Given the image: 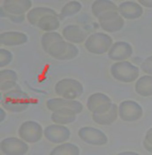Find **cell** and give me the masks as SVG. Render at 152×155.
Instances as JSON below:
<instances>
[{
    "instance_id": "12",
    "label": "cell",
    "mask_w": 152,
    "mask_h": 155,
    "mask_svg": "<svg viewBox=\"0 0 152 155\" xmlns=\"http://www.w3.org/2000/svg\"><path fill=\"white\" fill-rule=\"evenodd\" d=\"M133 49L132 45L125 41H119L113 42L112 46L108 51V58L115 62L126 61L133 55Z\"/></svg>"
},
{
    "instance_id": "31",
    "label": "cell",
    "mask_w": 152,
    "mask_h": 155,
    "mask_svg": "<svg viewBox=\"0 0 152 155\" xmlns=\"http://www.w3.org/2000/svg\"><path fill=\"white\" fill-rule=\"evenodd\" d=\"M13 80L18 81V75L13 70L10 69H3L0 71V82Z\"/></svg>"
},
{
    "instance_id": "20",
    "label": "cell",
    "mask_w": 152,
    "mask_h": 155,
    "mask_svg": "<svg viewBox=\"0 0 152 155\" xmlns=\"http://www.w3.org/2000/svg\"><path fill=\"white\" fill-rule=\"evenodd\" d=\"M134 90L143 97L152 96V75H143L135 81Z\"/></svg>"
},
{
    "instance_id": "11",
    "label": "cell",
    "mask_w": 152,
    "mask_h": 155,
    "mask_svg": "<svg viewBox=\"0 0 152 155\" xmlns=\"http://www.w3.org/2000/svg\"><path fill=\"white\" fill-rule=\"evenodd\" d=\"M43 136L53 144H62L68 141L71 137V131L69 128L66 125H61L57 124H53L48 125L43 130Z\"/></svg>"
},
{
    "instance_id": "2",
    "label": "cell",
    "mask_w": 152,
    "mask_h": 155,
    "mask_svg": "<svg viewBox=\"0 0 152 155\" xmlns=\"http://www.w3.org/2000/svg\"><path fill=\"white\" fill-rule=\"evenodd\" d=\"M111 75L114 79L122 83H133L140 75V70L129 61L115 62L110 69Z\"/></svg>"
},
{
    "instance_id": "21",
    "label": "cell",
    "mask_w": 152,
    "mask_h": 155,
    "mask_svg": "<svg viewBox=\"0 0 152 155\" xmlns=\"http://www.w3.org/2000/svg\"><path fill=\"white\" fill-rule=\"evenodd\" d=\"M46 15H54L57 16L58 14L55 10L49 8V7H35L29 11L27 14V19L29 24L33 26H36L39 20Z\"/></svg>"
},
{
    "instance_id": "23",
    "label": "cell",
    "mask_w": 152,
    "mask_h": 155,
    "mask_svg": "<svg viewBox=\"0 0 152 155\" xmlns=\"http://www.w3.org/2000/svg\"><path fill=\"white\" fill-rule=\"evenodd\" d=\"M38 28L45 33L48 32H56L60 27V19L57 16L54 15H46L39 20L36 25Z\"/></svg>"
},
{
    "instance_id": "34",
    "label": "cell",
    "mask_w": 152,
    "mask_h": 155,
    "mask_svg": "<svg viewBox=\"0 0 152 155\" xmlns=\"http://www.w3.org/2000/svg\"><path fill=\"white\" fill-rule=\"evenodd\" d=\"M143 7L152 8V0H140L138 2Z\"/></svg>"
},
{
    "instance_id": "25",
    "label": "cell",
    "mask_w": 152,
    "mask_h": 155,
    "mask_svg": "<svg viewBox=\"0 0 152 155\" xmlns=\"http://www.w3.org/2000/svg\"><path fill=\"white\" fill-rule=\"evenodd\" d=\"M82 9V5L79 1H70L67 3L61 9L60 13L58 14V19L63 20L66 18L72 17L80 12Z\"/></svg>"
},
{
    "instance_id": "22",
    "label": "cell",
    "mask_w": 152,
    "mask_h": 155,
    "mask_svg": "<svg viewBox=\"0 0 152 155\" xmlns=\"http://www.w3.org/2000/svg\"><path fill=\"white\" fill-rule=\"evenodd\" d=\"M119 9V5H117L114 2L110 0H96L92 3L91 11L93 15L98 18L101 14L111 12V11H117Z\"/></svg>"
},
{
    "instance_id": "27",
    "label": "cell",
    "mask_w": 152,
    "mask_h": 155,
    "mask_svg": "<svg viewBox=\"0 0 152 155\" xmlns=\"http://www.w3.org/2000/svg\"><path fill=\"white\" fill-rule=\"evenodd\" d=\"M67 47V41L65 39H62L60 41H58L57 42H55L50 48L49 49L47 54L49 56H50L51 58H55V59H59V58L65 53L66 49Z\"/></svg>"
},
{
    "instance_id": "10",
    "label": "cell",
    "mask_w": 152,
    "mask_h": 155,
    "mask_svg": "<svg viewBox=\"0 0 152 155\" xmlns=\"http://www.w3.org/2000/svg\"><path fill=\"white\" fill-rule=\"evenodd\" d=\"M112 101L107 94L103 93H95L87 100L88 109L95 115H101L107 112L112 105Z\"/></svg>"
},
{
    "instance_id": "32",
    "label": "cell",
    "mask_w": 152,
    "mask_h": 155,
    "mask_svg": "<svg viewBox=\"0 0 152 155\" xmlns=\"http://www.w3.org/2000/svg\"><path fill=\"white\" fill-rule=\"evenodd\" d=\"M19 87L17 81H13V80H8V81H4V82H0V91L1 94H5L8 91H11L14 88Z\"/></svg>"
},
{
    "instance_id": "6",
    "label": "cell",
    "mask_w": 152,
    "mask_h": 155,
    "mask_svg": "<svg viewBox=\"0 0 152 155\" xmlns=\"http://www.w3.org/2000/svg\"><path fill=\"white\" fill-rule=\"evenodd\" d=\"M143 116V108L137 101L126 100L119 104V116L124 122L133 123Z\"/></svg>"
},
{
    "instance_id": "30",
    "label": "cell",
    "mask_w": 152,
    "mask_h": 155,
    "mask_svg": "<svg viewBox=\"0 0 152 155\" xmlns=\"http://www.w3.org/2000/svg\"><path fill=\"white\" fill-rule=\"evenodd\" d=\"M0 17L1 18H7L12 23L15 24H21L25 20V15H14L7 12L2 6L0 7Z\"/></svg>"
},
{
    "instance_id": "36",
    "label": "cell",
    "mask_w": 152,
    "mask_h": 155,
    "mask_svg": "<svg viewBox=\"0 0 152 155\" xmlns=\"http://www.w3.org/2000/svg\"><path fill=\"white\" fill-rule=\"evenodd\" d=\"M150 144L152 145V128H150V130H148V131L146 132V135H145V138Z\"/></svg>"
},
{
    "instance_id": "15",
    "label": "cell",
    "mask_w": 152,
    "mask_h": 155,
    "mask_svg": "<svg viewBox=\"0 0 152 155\" xmlns=\"http://www.w3.org/2000/svg\"><path fill=\"white\" fill-rule=\"evenodd\" d=\"M2 7L7 12L14 15H25L32 7L30 0H5L3 2Z\"/></svg>"
},
{
    "instance_id": "17",
    "label": "cell",
    "mask_w": 152,
    "mask_h": 155,
    "mask_svg": "<svg viewBox=\"0 0 152 155\" xmlns=\"http://www.w3.org/2000/svg\"><path fill=\"white\" fill-rule=\"evenodd\" d=\"M29 41L28 35L25 33L18 31H7L1 33L0 43L4 46H20L27 43Z\"/></svg>"
},
{
    "instance_id": "3",
    "label": "cell",
    "mask_w": 152,
    "mask_h": 155,
    "mask_svg": "<svg viewBox=\"0 0 152 155\" xmlns=\"http://www.w3.org/2000/svg\"><path fill=\"white\" fill-rule=\"evenodd\" d=\"M55 93L61 98L75 100L83 94L84 87L79 80L67 78L57 81L55 85Z\"/></svg>"
},
{
    "instance_id": "5",
    "label": "cell",
    "mask_w": 152,
    "mask_h": 155,
    "mask_svg": "<svg viewBox=\"0 0 152 155\" xmlns=\"http://www.w3.org/2000/svg\"><path fill=\"white\" fill-rule=\"evenodd\" d=\"M19 137L29 144L39 142L43 136V129L42 125L36 121H26L22 123L18 130Z\"/></svg>"
},
{
    "instance_id": "38",
    "label": "cell",
    "mask_w": 152,
    "mask_h": 155,
    "mask_svg": "<svg viewBox=\"0 0 152 155\" xmlns=\"http://www.w3.org/2000/svg\"><path fill=\"white\" fill-rule=\"evenodd\" d=\"M119 155H126V154L138 155V153H135V152H130V151H128V152H121V153H119Z\"/></svg>"
},
{
    "instance_id": "1",
    "label": "cell",
    "mask_w": 152,
    "mask_h": 155,
    "mask_svg": "<svg viewBox=\"0 0 152 155\" xmlns=\"http://www.w3.org/2000/svg\"><path fill=\"white\" fill-rule=\"evenodd\" d=\"M1 106L12 113H20L28 109L31 103L29 95L23 92L19 87H16L0 96Z\"/></svg>"
},
{
    "instance_id": "29",
    "label": "cell",
    "mask_w": 152,
    "mask_h": 155,
    "mask_svg": "<svg viewBox=\"0 0 152 155\" xmlns=\"http://www.w3.org/2000/svg\"><path fill=\"white\" fill-rule=\"evenodd\" d=\"M13 59L12 53L4 48H0V67L4 68L12 63Z\"/></svg>"
},
{
    "instance_id": "28",
    "label": "cell",
    "mask_w": 152,
    "mask_h": 155,
    "mask_svg": "<svg viewBox=\"0 0 152 155\" xmlns=\"http://www.w3.org/2000/svg\"><path fill=\"white\" fill-rule=\"evenodd\" d=\"M79 55V48L75 46V44L71 43V42H67V47L65 53L59 58L58 60L60 61H68V60H72L78 57Z\"/></svg>"
},
{
    "instance_id": "24",
    "label": "cell",
    "mask_w": 152,
    "mask_h": 155,
    "mask_svg": "<svg viewBox=\"0 0 152 155\" xmlns=\"http://www.w3.org/2000/svg\"><path fill=\"white\" fill-rule=\"evenodd\" d=\"M50 155H79L80 148L78 145L73 143L65 142L62 144H58L55 148L51 150L50 153Z\"/></svg>"
},
{
    "instance_id": "33",
    "label": "cell",
    "mask_w": 152,
    "mask_h": 155,
    "mask_svg": "<svg viewBox=\"0 0 152 155\" xmlns=\"http://www.w3.org/2000/svg\"><path fill=\"white\" fill-rule=\"evenodd\" d=\"M141 70L148 75H152V55L148 57L142 63Z\"/></svg>"
},
{
    "instance_id": "4",
    "label": "cell",
    "mask_w": 152,
    "mask_h": 155,
    "mask_svg": "<svg viewBox=\"0 0 152 155\" xmlns=\"http://www.w3.org/2000/svg\"><path fill=\"white\" fill-rule=\"evenodd\" d=\"M113 44L111 35L105 33H95L89 35L84 42L86 49L95 55H103L108 53Z\"/></svg>"
},
{
    "instance_id": "7",
    "label": "cell",
    "mask_w": 152,
    "mask_h": 155,
    "mask_svg": "<svg viewBox=\"0 0 152 155\" xmlns=\"http://www.w3.org/2000/svg\"><path fill=\"white\" fill-rule=\"evenodd\" d=\"M78 136L88 145L94 146H103L108 143V137L105 132L94 127H81L78 130Z\"/></svg>"
},
{
    "instance_id": "26",
    "label": "cell",
    "mask_w": 152,
    "mask_h": 155,
    "mask_svg": "<svg viewBox=\"0 0 152 155\" xmlns=\"http://www.w3.org/2000/svg\"><path fill=\"white\" fill-rule=\"evenodd\" d=\"M63 36L62 35H60L57 32H48V33H44L41 38V44L43 49L44 50V52L47 54V52L49 51V49L50 48V47L58 41L62 40Z\"/></svg>"
},
{
    "instance_id": "9",
    "label": "cell",
    "mask_w": 152,
    "mask_h": 155,
    "mask_svg": "<svg viewBox=\"0 0 152 155\" xmlns=\"http://www.w3.org/2000/svg\"><path fill=\"white\" fill-rule=\"evenodd\" d=\"M97 19L100 27L107 33L119 32L125 26L124 19L117 11H111L105 12L101 14Z\"/></svg>"
},
{
    "instance_id": "14",
    "label": "cell",
    "mask_w": 152,
    "mask_h": 155,
    "mask_svg": "<svg viewBox=\"0 0 152 155\" xmlns=\"http://www.w3.org/2000/svg\"><path fill=\"white\" fill-rule=\"evenodd\" d=\"M119 13L126 19H137L143 14V7L135 1H125L119 5Z\"/></svg>"
},
{
    "instance_id": "8",
    "label": "cell",
    "mask_w": 152,
    "mask_h": 155,
    "mask_svg": "<svg viewBox=\"0 0 152 155\" xmlns=\"http://www.w3.org/2000/svg\"><path fill=\"white\" fill-rule=\"evenodd\" d=\"M29 145L20 137H10L1 140L0 151L5 155H24L29 152Z\"/></svg>"
},
{
    "instance_id": "18",
    "label": "cell",
    "mask_w": 152,
    "mask_h": 155,
    "mask_svg": "<svg viewBox=\"0 0 152 155\" xmlns=\"http://www.w3.org/2000/svg\"><path fill=\"white\" fill-rule=\"evenodd\" d=\"M76 116L77 114L74 110L67 107H63L57 109L56 111H53L50 116V120L54 124L67 125L75 122Z\"/></svg>"
},
{
    "instance_id": "19",
    "label": "cell",
    "mask_w": 152,
    "mask_h": 155,
    "mask_svg": "<svg viewBox=\"0 0 152 155\" xmlns=\"http://www.w3.org/2000/svg\"><path fill=\"white\" fill-rule=\"evenodd\" d=\"M119 116V105L112 103L111 108L101 115L92 114V119L95 124L99 125H111L116 122Z\"/></svg>"
},
{
    "instance_id": "16",
    "label": "cell",
    "mask_w": 152,
    "mask_h": 155,
    "mask_svg": "<svg viewBox=\"0 0 152 155\" xmlns=\"http://www.w3.org/2000/svg\"><path fill=\"white\" fill-rule=\"evenodd\" d=\"M62 36L68 42L74 44H80L85 42L87 33L81 27L77 25H68L62 30Z\"/></svg>"
},
{
    "instance_id": "37",
    "label": "cell",
    "mask_w": 152,
    "mask_h": 155,
    "mask_svg": "<svg viewBox=\"0 0 152 155\" xmlns=\"http://www.w3.org/2000/svg\"><path fill=\"white\" fill-rule=\"evenodd\" d=\"M4 109H5L4 107H1L0 108V115H1V116H0V122L1 123H3L5 121V116H6V113H5V111Z\"/></svg>"
},
{
    "instance_id": "35",
    "label": "cell",
    "mask_w": 152,
    "mask_h": 155,
    "mask_svg": "<svg viewBox=\"0 0 152 155\" xmlns=\"http://www.w3.org/2000/svg\"><path fill=\"white\" fill-rule=\"evenodd\" d=\"M143 145L144 146V148H145V150L146 151H148L149 153H152V145L151 144H150L146 139H144L143 142Z\"/></svg>"
},
{
    "instance_id": "13",
    "label": "cell",
    "mask_w": 152,
    "mask_h": 155,
    "mask_svg": "<svg viewBox=\"0 0 152 155\" xmlns=\"http://www.w3.org/2000/svg\"><path fill=\"white\" fill-rule=\"evenodd\" d=\"M46 106H47L48 109L52 112L56 111L59 108L67 107V108H71V109L74 110L76 114L78 115V114L81 113V111L83 110V105L79 101L68 100V99H64L61 97L52 98V99L48 100L46 102Z\"/></svg>"
}]
</instances>
